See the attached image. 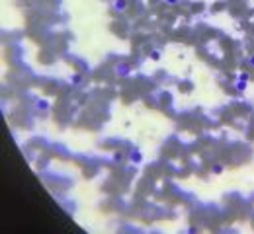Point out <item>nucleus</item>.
Returning <instances> with one entry per match:
<instances>
[{"mask_svg": "<svg viewBox=\"0 0 254 234\" xmlns=\"http://www.w3.org/2000/svg\"><path fill=\"white\" fill-rule=\"evenodd\" d=\"M121 158H123V154H121V152H115V154H113V160H115V162H119Z\"/></svg>", "mask_w": 254, "mask_h": 234, "instance_id": "obj_8", "label": "nucleus"}, {"mask_svg": "<svg viewBox=\"0 0 254 234\" xmlns=\"http://www.w3.org/2000/svg\"><path fill=\"white\" fill-rule=\"evenodd\" d=\"M151 58H152V61H161V51H152Z\"/></svg>", "mask_w": 254, "mask_h": 234, "instance_id": "obj_7", "label": "nucleus"}, {"mask_svg": "<svg viewBox=\"0 0 254 234\" xmlns=\"http://www.w3.org/2000/svg\"><path fill=\"white\" fill-rule=\"evenodd\" d=\"M237 90H238V92H244V90H246V82L238 80V82H237Z\"/></svg>", "mask_w": 254, "mask_h": 234, "instance_id": "obj_6", "label": "nucleus"}, {"mask_svg": "<svg viewBox=\"0 0 254 234\" xmlns=\"http://www.w3.org/2000/svg\"><path fill=\"white\" fill-rule=\"evenodd\" d=\"M125 8H127V0H115L113 2V10L115 12H123Z\"/></svg>", "mask_w": 254, "mask_h": 234, "instance_id": "obj_1", "label": "nucleus"}, {"mask_svg": "<svg viewBox=\"0 0 254 234\" xmlns=\"http://www.w3.org/2000/svg\"><path fill=\"white\" fill-rule=\"evenodd\" d=\"M248 63H250V64H252V67H254V55H252V57L248 58Z\"/></svg>", "mask_w": 254, "mask_h": 234, "instance_id": "obj_9", "label": "nucleus"}, {"mask_svg": "<svg viewBox=\"0 0 254 234\" xmlns=\"http://www.w3.org/2000/svg\"><path fill=\"white\" fill-rule=\"evenodd\" d=\"M223 170H225L223 164H215V166L211 168V172H213V174H223Z\"/></svg>", "mask_w": 254, "mask_h": 234, "instance_id": "obj_3", "label": "nucleus"}, {"mask_svg": "<svg viewBox=\"0 0 254 234\" xmlns=\"http://www.w3.org/2000/svg\"><path fill=\"white\" fill-rule=\"evenodd\" d=\"M238 80H242V82H248V80H250V74H248V72H238Z\"/></svg>", "mask_w": 254, "mask_h": 234, "instance_id": "obj_4", "label": "nucleus"}, {"mask_svg": "<svg viewBox=\"0 0 254 234\" xmlns=\"http://www.w3.org/2000/svg\"><path fill=\"white\" fill-rule=\"evenodd\" d=\"M166 2H168V4H176L178 0H166Z\"/></svg>", "mask_w": 254, "mask_h": 234, "instance_id": "obj_10", "label": "nucleus"}, {"mask_svg": "<svg viewBox=\"0 0 254 234\" xmlns=\"http://www.w3.org/2000/svg\"><path fill=\"white\" fill-rule=\"evenodd\" d=\"M70 82H72V84H80V82H82V76H80V74H72Z\"/></svg>", "mask_w": 254, "mask_h": 234, "instance_id": "obj_5", "label": "nucleus"}, {"mask_svg": "<svg viewBox=\"0 0 254 234\" xmlns=\"http://www.w3.org/2000/svg\"><path fill=\"white\" fill-rule=\"evenodd\" d=\"M129 158H131V162H135V164H141V162H143V154H141L139 150H133Z\"/></svg>", "mask_w": 254, "mask_h": 234, "instance_id": "obj_2", "label": "nucleus"}]
</instances>
